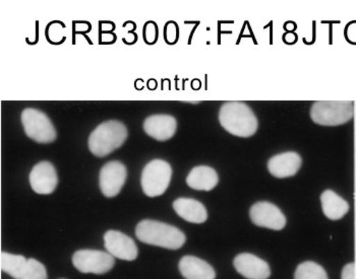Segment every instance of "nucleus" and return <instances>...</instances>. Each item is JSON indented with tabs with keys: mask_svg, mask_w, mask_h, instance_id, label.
<instances>
[{
	"mask_svg": "<svg viewBox=\"0 0 356 279\" xmlns=\"http://www.w3.org/2000/svg\"><path fill=\"white\" fill-rule=\"evenodd\" d=\"M136 236L143 243L169 250L180 249L186 241V235L177 226L150 219L138 223Z\"/></svg>",
	"mask_w": 356,
	"mask_h": 279,
	"instance_id": "obj_1",
	"label": "nucleus"
},
{
	"mask_svg": "<svg viewBox=\"0 0 356 279\" xmlns=\"http://www.w3.org/2000/svg\"><path fill=\"white\" fill-rule=\"evenodd\" d=\"M219 121L226 131L238 137H250L258 130V119L245 103L228 102L222 105Z\"/></svg>",
	"mask_w": 356,
	"mask_h": 279,
	"instance_id": "obj_2",
	"label": "nucleus"
},
{
	"mask_svg": "<svg viewBox=\"0 0 356 279\" xmlns=\"http://www.w3.org/2000/svg\"><path fill=\"white\" fill-rule=\"evenodd\" d=\"M127 128L124 123L111 120L102 123L91 133L88 146L90 151L98 158H104L122 146L127 140Z\"/></svg>",
	"mask_w": 356,
	"mask_h": 279,
	"instance_id": "obj_3",
	"label": "nucleus"
},
{
	"mask_svg": "<svg viewBox=\"0 0 356 279\" xmlns=\"http://www.w3.org/2000/svg\"><path fill=\"white\" fill-rule=\"evenodd\" d=\"M353 101H318L311 108V118L322 126H339L353 119Z\"/></svg>",
	"mask_w": 356,
	"mask_h": 279,
	"instance_id": "obj_4",
	"label": "nucleus"
},
{
	"mask_svg": "<svg viewBox=\"0 0 356 279\" xmlns=\"http://www.w3.org/2000/svg\"><path fill=\"white\" fill-rule=\"evenodd\" d=\"M172 169L163 160H153L143 170V191L147 196L157 197L164 194L170 184Z\"/></svg>",
	"mask_w": 356,
	"mask_h": 279,
	"instance_id": "obj_5",
	"label": "nucleus"
},
{
	"mask_svg": "<svg viewBox=\"0 0 356 279\" xmlns=\"http://www.w3.org/2000/svg\"><path fill=\"white\" fill-rule=\"evenodd\" d=\"M22 123L29 138L38 144H50L56 138L54 124L43 112L28 108L22 113Z\"/></svg>",
	"mask_w": 356,
	"mask_h": 279,
	"instance_id": "obj_6",
	"label": "nucleus"
},
{
	"mask_svg": "<svg viewBox=\"0 0 356 279\" xmlns=\"http://www.w3.org/2000/svg\"><path fill=\"white\" fill-rule=\"evenodd\" d=\"M72 264L82 273L104 274L115 264L108 252L99 250H80L72 256Z\"/></svg>",
	"mask_w": 356,
	"mask_h": 279,
	"instance_id": "obj_7",
	"label": "nucleus"
},
{
	"mask_svg": "<svg viewBox=\"0 0 356 279\" xmlns=\"http://www.w3.org/2000/svg\"><path fill=\"white\" fill-rule=\"evenodd\" d=\"M127 167L118 160H112L101 169L99 185L101 192L107 198L118 196L127 181Z\"/></svg>",
	"mask_w": 356,
	"mask_h": 279,
	"instance_id": "obj_8",
	"label": "nucleus"
},
{
	"mask_svg": "<svg viewBox=\"0 0 356 279\" xmlns=\"http://www.w3.org/2000/svg\"><path fill=\"white\" fill-rule=\"evenodd\" d=\"M250 217L252 223L261 228L281 230L286 226V217L280 208L268 201L254 204L250 208Z\"/></svg>",
	"mask_w": 356,
	"mask_h": 279,
	"instance_id": "obj_9",
	"label": "nucleus"
},
{
	"mask_svg": "<svg viewBox=\"0 0 356 279\" xmlns=\"http://www.w3.org/2000/svg\"><path fill=\"white\" fill-rule=\"evenodd\" d=\"M104 246L106 251L115 258L124 261L137 259V244L133 239L118 230H108L104 235Z\"/></svg>",
	"mask_w": 356,
	"mask_h": 279,
	"instance_id": "obj_10",
	"label": "nucleus"
},
{
	"mask_svg": "<svg viewBox=\"0 0 356 279\" xmlns=\"http://www.w3.org/2000/svg\"><path fill=\"white\" fill-rule=\"evenodd\" d=\"M58 183L56 170L51 162H39L30 173V184L35 192L41 195L51 194Z\"/></svg>",
	"mask_w": 356,
	"mask_h": 279,
	"instance_id": "obj_11",
	"label": "nucleus"
},
{
	"mask_svg": "<svg viewBox=\"0 0 356 279\" xmlns=\"http://www.w3.org/2000/svg\"><path fill=\"white\" fill-rule=\"evenodd\" d=\"M235 269L248 279H268L271 276V268L266 261L250 253L237 255L233 261Z\"/></svg>",
	"mask_w": 356,
	"mask_h": 279,
	"instance_id": "obj_12",
	"label": "nucleus"
},
{
	"mask_svg": "<svg viewBox=\"0 0 356 279\" xmlns=\"http://www.w3.org/2000/svg\"><path fill=\"white\" fill-rule=\"evenodd\" d=\"M302 157L294 151L275 155L268 162V170L274 177L283 179L296 175L302 168Z\"/></svg>",
	"mask_w": 356,
	"mask_h": 279,
	"instance_id": "obj_13",
	"label": "nucleus"
},
{
	"mask_svg": "<svg viewBox=\"0 0 356 279\" xmlns=\"http://www.w3.org/2000/svg\"><path fill=\"white\" fill-rule=\"evenodd\" d=\"M177 129V121L170 115H153L144 122L145 133L158 142H166L173 137Z\"/></svg>",
	"mask_w": 356,
	"mask_h": 279,
	"instance_id": "obj_14",
	"label": "nucleus"
},
{
	"mask_svg": "<svg viewBox=\"0 0 356 279\" xmlns=\"http://www.w3.org/2000/svg\"><path fill=\"white\" fill-rule=\"evenodd\" d=\"M180 273L186 279H215L216 272L206 261L195 256H184L180 259Z\"/></svg>",
	"mask_w": 356,
	"mask_h": 279,
	"instance_id": "obj_15",
	"label": "nucleus"
},
{
	"mask_svg": "<svg viewBox=\"0 0 356 279\" xmlns=\"http://www.w3.org/2000/svg\"><path fill=\"white\" fill-rule=\"evenodd\" d=\"M173 210L184 221L192 223H204L208 212L204 204L193 198H177L173 202Z\"/></svg>",
	"mask_w": 356,
	"mask_h": 279,
	"instance_id": "obj_16",
	"label": "nucleus"
},
{
	"mask_svg": "<svg viewBox=\"0 0 356 279\" xmlns=\"http://www.w3.org/2000/svg\"><path fill=\"white\" fill-rule=\"evenodd\" d=\"M218 174L209 166L193 168L186 178L188 187L197 191H211L218 185Z\"/></svg>",
	"mask_w": 356,
	"mask_h": 279,
	"instance_id": "obj_17",
	"label": "nucleus"
},
{
	"mask_svg": "<svg viewBox=\"0 0 356 279\" xmlns=\"http://www.w3.org/2000/svg\"><path fill=\"white\" fill-rule=\"evenodd\" d=\"M321 203H322L323 212L332 221L341 219L349 210L348 202L333 190H325L322 193Z\"/></svg>",
	"mask_w": 356,
	"mask_h": 279,
	"instance_id": "obj_18",
	"label": "nucleus"
},
{
	"mask_svg": "<svg viewBox=\"0 0 356 279\" xmlns=\"http://www.w3.org/2000/svg\"><path fill=\"white\" fill-rule=\"evenodd\" d=\"M28 260L22 255L10 254L1 252L0 255V266L1 270L15 279H22L27 267Z\"/></svg>",
	"mask_w": 356,
	"mask_h": 279,
	"instance_id": "obj_19",
	"label": "nucleus"
},
{
	"mask_svg": "<svg viewBox=\"0 0 356 279\" xmlns=\"http://www.w3.org/2000/svg\"><path fill=\"white\" fill-rule=\"evenodd\" d=\"M294 279H329L326 270L318 263L307 261L298 266Z\"/></svg>",
	"mask_w": 356,
	"mask_h": 279,
	"instance_id": "obj_20",
	"label": "nucleus"
},
{
	"mask_svg": "<svg viewBox=\"0 0 356 279\" xmlns=\"http://www.w3.org/2000/svg\"><path fill=\"white\" fill-rule=\"evenodd\" d=\"M22 279H48L45 266L36 259H29Z\"/></svg>",
	"mask_w": 356,
	"mask_h": 279,
	"instance_id": "obj_21",
	"label": "nucleus"
},
{
	"mask_svg": "<svg viewBox=\"0 0 356 279\" xmlns=\"http://www.w3.org/2000/svg\"><path fill=\"white\" fill-rule=\"evenodd\" d=\"M65 28V26L60 22H52L46 28V39H48V41L54 45H59L65 40V36L63 34Z\"/></svg>",
	"mask_w": 356,
	"mask_h": 279,
	"instance_id": "obj_22",
	"label": "nucleus"
},
{
	"mask_svg": "<svg viewBox=\"0 0 356 279\" xmlns=\"http://www.w3.org/2000/svg\"><path fill=\"white\" fill-rule=\"evenodd\" d=\"M143 35H144V40L147 44L154 45L158 39L157 25L154 22H148L145 24Z\"/></svg>",
	"mask_w": 356,
	"mask_h": 279,
	"instance_id": "obj_23",
	"label": "nucleus"
},
{
	"mask_svg": "<svg viewBox=\"0 0 356 279\" xmlns=\"http://www.w3.org/2000/svg\"><path fill=\"white\" fill-rule=\"evenodd\" d=\"M341 279H356V270L355 263L345 265L342 270Z\"/></svg>",
	"mask_w": 356,
	"mask_h": 279,
	"instance_id": "obj_24",
	"label": "nucleus"
},
{
	"mask_svg": "<svg viewBox=\"0 0 356 279\" xmlns=\"http://www.w3.org/2000/svg\"><path fill=\"white\" fill-rule=\"evenodd\" d=\"M347 37H348L349 40L356 43V24L349 27L348 31H347Z\"/></svg>",
	"mask_w": 356,
	"mask_h": 279,
	"instance_id": "obj_25",
	"label": "nucleus"
},
{
	"mask_svg": "<svg viewBox=\"0 0 356 279\" xmlns=\"http://www.w3.org/2000/svg\"><path fill=\"white\" fill-rule=\"evenodd\" d=\"M355 157H356V155H355ZM355 166H356V159H355ZM355 170H356V167H355Z\"/></svg>",
	"mask_w": 356,
	"mask_h": 279,
	"instance_id": "obj_26",
	"label": "nucleus"
}]
</instances>
